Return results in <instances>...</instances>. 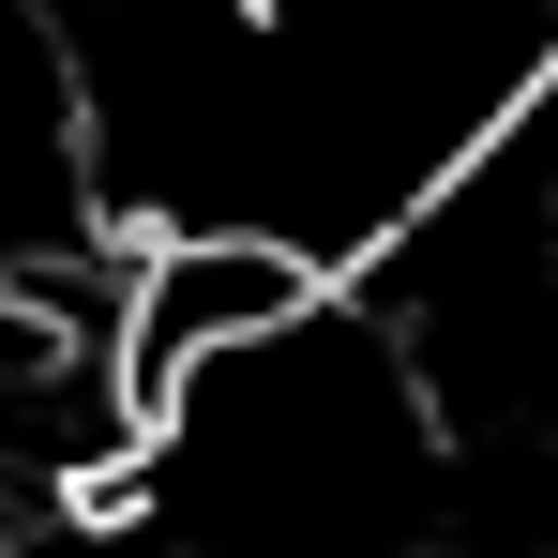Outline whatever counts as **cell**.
Wrapping results in <instances>:
<instances>
[{"label":"cell","mask_w":558,"mask_h":558,"mask_svg":"<svg viewBox=\"0 0 558 558\" xmlns=\"http://www.w3.org/2000/svg\"><path fill=\"white\" fill-rule=\"evenodd\" d=\"M121 363H136V408L167 423L211 377H242L257 348H287L302 317H332L348 272H317L272 227H121Z\"/></svg>","instance_id":"2"},{"label":"cell","mask_w":558,"mask_h":558,"mask_svg":"<svg viewBox=\"0 0 558 558\" xmlns=\"http://www.w3.org/2000/svg\"><path fill=\"white\" fill-rule=\"evenodd\" d=\"M121 242L92 257H0V529H76L136 498L151 408L121 363Z\"/></svg>","instance_id":"1"}]
</instances>
